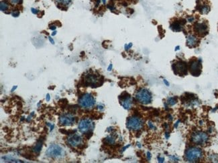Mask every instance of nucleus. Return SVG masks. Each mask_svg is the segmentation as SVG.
Segmentation results:
<instances>
[{
	"label": "nucleus",
	"instance_id": "obj_1",
	"mask_svg": "<svg viewBox=\"0 0 218 163\" xmlns=\"http://www.w3.org/2000/svg\"><path fill=\"white\" fill-rule=\"evenodd\" d=\"M202 151L197 148H190L187 150L185 154L186 159L189 162H196L202 157Z\"/></svg>",
	"mask_w": 218,
	"mask_h": 163
},
{
	"label": "nucleus",
	"instance_id": "obj_2",
	"mask_svg": "<svg viewBox=\"0 0 218 163\" xmlns=\"http://www.w3.org/2000/svg\"><path fill=\"white\" fill-rule=\"evenodd\" d=\"M95 101L93 96L90 94H85L82 96L79 100V106L83 108H91L95 105Z\"/></svg>",
	"mask_w": 218,
	"mask_h": 163
},
{
	"label": "nucleus",
	"instance_id": "obj_3",
	"mask_svg": "<svg viewBox=\"0 0 218 163\" xmlns=\"http://www.w3.org/2000/svg\"><path fill=\"white\" fill-rule=\"evenodd\" d=\"M46 155L51 158H60L64 154L63 149L58 144H52L46 152Z\"/></svg>",
	"mask_w": 218,
	"mask_h": 163
},
{
	"label": "nucleus",
	"instance_id": "obj_4",
	"mask_svg": "<svg viewBox=\"0 0 218 163\" xmlns=\"http://www.w3.org/2000/svg\"><path fill=\"white\" fill-rule=\"evenodd\" d=\"M136 98L140 102L143 104H148L152 100V96L150 92L146 89H141L138 92Z\"/></svg>",
	"mask_w": 218,
	"mask_h": 163
},
{
	"label": "nucleus",
	"instance_id": "obj_5",
	"mask_svg": "<svg viewBox=\"0 0 218 163\" xmlns=\"http://www.w3.org/2000/svg\"><path fill=\"white\" fill-rule=\"evenodd\" d=\"M174 74L178 76H185L187 74V65L183 61H177L172 66Z\"/></svg>",
	"mask_w": 218,
	"mask_h": 163
},
{
	"label": "nucleus",
	"instance_id": "obj_6",
	"mask_svg": "<svg viewBox=\"0 0 218 163\" xmlns=\"http://www.w3.org/2000/svg\"><path fill=\"white\" fill-rule=\"evenodd\" d=\"M127 128L129 130H138L143 126V122L139 117H131L127 121Z\"/></svg>",
	"mask_w": 218,
	"mask_h": 163
},
{
	"label": "nucleus",
	"instance_id": "obj_7",
	"mask_svg": "<svg viewBox=\"0 0 218 163\" xmlns=\"http://www.w3.org/2000/svg\"><path fill=\"white\" fill-rule=\"evenodd\" d=\"M202 66L200 60H192L189 64V70L193 76H198L201 73Z\"/></svg>",
	"mask_w": 218,
	"mask_h": 163
},
{
	"label": "nucleus",
	"instance_id": "obj_8",
	"mask_svg": "<svg viewBox=\"0 0 218 163\" xmlns=\"http://www.w3.org/2000/svg\"><path fill=\"white\" fill-rule=\"evenodd\" d=\"M94 128V124L91 120L83 119L79 124V129L82 133L91 132Z\"/></svg>",
	"mask_w": 218,
	"mask_h": 163
},
{
	"label": "nucleus",
	"instance_id": "obj_9",
	"mask_svg": "<svg viewBox=\"0 0 218 163\" xmlns=\"http://www.w3.org/2000/svg\"><path fill=\"white\" fill-rule=\"evenodd\" d=\"M208 136L206 133L203 132H197L192 136V141L193 143L197 144H203L208 140Z\"/></svg>",
	"mask_w": 218,
	"mask_h": 163
},
{
	"label": "nucleus",
	"instance_id": "obj_10",
	"mask_svg": "<svg viewBox=\"0 0 218 163\" xmlns=\"http://www.w3.org/2000/svg\"><path fill=\"white\" fill-rule=\"evenodd\" d=\"M59 122L61 125L63 126H71L75 124V117L74 116L69 115V114H65L61 116L59 119Z\"/></svg>",
	"mask_w": 218,
	"mask_h": 163
},
{
	"label": "nucleus",
	"instance_id": "obj_11",
	"mask_svg": "<svg viewBox=\"0 0 218 163\" xmlns=\"http://www.w3.org/2000/svg\"><path fill=\"white\" fill-rule=\"evenodd\" d=\"M197 9L201 14H207L210 11V6L207 1L199 0L197 1Z\"/></svg>",
	"mask_w": 218,
	"mask_h": 163
},
{
	"label": "nucleus",
	"instance_id": "obj_12",
	"mask_svg": "<svg viewBox=\"0 0 218 163\" xmlns=\"http://www.w3.org/2000/svg\"><path fill=\"white\" fill-rule=\"evenodd\" d=\"M195 30L196 33L198 34L199 36H204L208 33V26L203 22L197 23L195 26Z\"/></svg>",
	"mask_w": 218,
	"mask_h": 163
},
{
	"label": "nucleus",
	"instance_id": "obj_13",
	"mask_svg": "<svg viewBox=\"0 0 218 163\" xmlns=\"http://www.w3.org/2000/svg\"><path fill=\"white\" fill-rule=\"evenodd\" d=\"M68 143H69L70 145L73 146V147H75V146H79V144H81V142H82V138L81 137V136L79 135V134H73V135L70 136L67 139Z\"/></svg>",
	"mask_w": 218,
	"mask_h": 163
},
{
	"label": "nucleus",
	"instance_id": "obj_14",
	"mask_svg": "<svg viewBox=\"0 0 218 163\" xmlns=\"http://www.w3.org/2000/svg\"><path fill=\"white\" fill-rule=\"evenodd\" d=\"M98 82L97 77L93 74H88L85 77V84L87 86H97Z\"/></svg>",
	"mask_w": 218,
	"mask_h": 163
},
{
	"label": "nucleus",
	"instance_id": "obj_15",
	"mask_svg": "<svg viewBox=\"0 0 218 163\" xmlns=\"http://www.w3.org/2000/svg\"><path fill=\"white\" fill-rule=\"evenodd\" d=\"M198 39L193 35L189 36L187 38V46L189 48H195L198 44Z\"/></svg>",
	"mask_w": 218,
	"mask_h": 163
},
{
	"label": "nucleus",
	"instance_id": "obj_16",
	"mask_svg": "<svg viewBox=\"0 0 218 163\" xmlns=\"http://www.w3.org/2000/svg\"><path fill=\"white\" fill-rule=\"evenodd\" d=\"M122 105L125 110H129L132 106V100L131 98L128 95L127 96L123 98L122 100Z\"/></svg>",
	"mask_w": 218,
	"mask_h": 163
},
{
	"label": "nucleus",
	"instance_id": "obj_17",
	"mask_svg": "<svg viewBox=\"0 0 218 163\" xmlns=\"http://www.w3.org/2000/svg\"><path fill=\"white\" fill-rule=\"evenodd\" d=\"M183 26V24H181V22H173V23L170 25V28H171V30L174 32H180L182 30Z\"/></svg>",
	"mask_w": 218,
	"mask_h": 163
},
{
	"label": "nucleus",
	"instance_id": "obj_18",
	"mask_svg": "<svg viewBox=\"0 0 218 163\" xmlns=\"http://www.w3.org/2000/svg\"><path fill=\"white\" fill-rule=\"evenodd\" d=\"M42 141H38V142H37L36 145L35 146V147L33 148V150H34V152H35V153L36 154H38L40 153V150L41 149H42Z\"/></svg>",
	"mask_w": 218,
	"mask_h": 163
},
{
	"label": "nucleus",
	"instance_id": "obj_19",
	"mask_svg": "<svg viewBox=\"0 0 218 163\" xmlns=\"http://www.w3.org/2000/svg\"><path fill=\"white\" fill-rule=\"evenodd\" d=\"M8 8H9V5H8L7 2L1 1V3H0V9H1V11H5L6 10L8 9Z\"/></svg>",
	"mask_w": 218,
	"mask_h": 163
},
{
	"label": "nucleus",
	"instance_id": "obj_20",
	"mask_svg": "<svg viewBox=\"0 0 218 163\" xmlns=\"http://www.w3.org/2000/svg\"><path fill=\"white\" fill-rule=\"evenodd\" d=\"M176 102H177V100H176V98H174V97L169 98H168V100H167V102L168 104V105L171 106H174V105H175L176 104Z\"/></svg>",
	"mask_w": 218,
	"mask_h": 163
},
{
	"label": "nucleus",
	"instance_id": "obj_21",
	"mask_svg": "<svg viewBox=\"0 0 218 163\" xmlns=\"http://www.w3.org/2000/svg\"><path fill=\"white\" fill-rule=\"evenodd\" d=\"M106 142L110 144H113L115 143V138L112 136H109L106 138Z\"/></svg>",
	"mask_w": 218,
	"mask_h": 163
},
{
	"label": "nucleus",
	"instance_id": "obj_22",
	"mask_svg": "<svg viewBox=\"0 0 218 163\" xmlns=\"http://www.w3.org/2000/svg\"><path fill=\"white\" fill-rule=\"evenodd\" d=\"M58 3L64 5H68L71 2V0H56Z\"/></svg>",
	"mask_w": 218,
	"mask_h": 163
},
{
	"label": "nucleus",
	"instance_id": "obj_23",
	"mask_svg": "<svg viewBox=\"0 0 218 163\" xmlns=\"http://www.w3.org/2000/svg\"><path fill=\"white\" fill-rule=\"evenodd\" d=\"M10 1V3L13 5H19V4H21L22 3V0H8Z\"/></svg>",
	"mask_w": 218,
	"mask_h": 163
},
{
	"label": "nucleus",
	"instance_id": "obj_24",
	"mask_svg": "<svg viewBox=\"0 0 218 163\" xmlns=\"http://www.w3.org/2000/svg\"><path fill=\"white\" fill-rule=\"evenodd\" d=\"M12 16H13V17L17 18L20 15V12L18 11H14L12 13Z\"/></svg>",
	"mask_w": 218,
	"mask_h": 163
},
{
	"label": "nucleus",
	"instance_id": "obj_25",
	"mask_svg": "<svg viewBox=\"0 0 218 163\" xmlns=\"http://www.w3.org/2000/svg\"><path fill=\"white\" fill-rule=\"evenodd\" d=\"M31 11H32V13L36 14V15L39 13V12H40V11H39L38 9H35V8H34V7L31 8Z\"/></svg>",
	"mask_w": 218,
	"mask_h": 163
},
{
	"label": "nucleus",
	"instance_id": "obj_26",
	"mask_svg": "<svg viewBox=\"0 0 218 163\" xmlns=\"http://www.w3.org/2000/svg\"><path fill=\"white\" fill-rule=\"evenodd\" d=\"M148 125H149V128H151V129H155V126H154V124L153 123H152L151 122H148Z\"/></svg>",
	"mask_w": 218,
	"mask_h": 163
},
{
	"label": "nucleus",
	"instance_id": "obj_27",
	"mask_svg": "<svg viewBox=\"0 0 218 163\" xmlns=\"http://www.w3.org/2000/svg\"><path fill=\"white\" fill-rule=\"evenodd\" d=\"M57 28V26L56 25H50L49 26V29L51 30H56Z\"/></svg>",
	"mask_w": 218,
	"mask_h": 163
},
{
	"label": "nucleus",
	"instance_id": "obj_28",
	"mask_svg": "<svg viewBox=\"0 0 218 163\" xmlns=\"http://www.w3.org/2000/svg\"><path fill=\"white\" fill-rule=\"evenodd\" d=\"M131 46H132V43H129V45H126V44H125V50H127L129 48H130Z\"/></svg>",
	"mask_w": 218,
	"mask_h": 163
},
{
	"label": "nucleus",
	"instance_id": "obj_29",
	"mask_svg": "<svg viewBox=\"0 0 218 163\" xmlns=\"http://www.w3.org/2000/svg\"><path fill=\"white\" fill-rule=\"evenodd\" d=\"M97 108L100 111H102V110H104V106H102V105H98L97 106Z\"/></svg>",
	"mask_w": 218,
	"mask_h": 163
},
{
	"label": "nucleus",
	"instance_id": "obj_30",
	"mask_svg": "<svg viewBox=\"0 0 218 163\" xmlns=\"http://www.w3.org/2000/svg\"><path fill=\"white\" fill-rule=\"evenodd\" d=\"M50 100V94H46V102H49Z\"/></svg>",
	"mask_w": 218,
	"mask_h": 163
},
{
	"label": "nucleus",
	"instance_id": "obj_31",
	"mask_svg": "<svg viewBox=\"0 0 218 163\" xmlns=\"http://www.w3.org/2000/svg\"><path fill=\"white\" fill-rule=\"evenodd\" d=\"M147 158H148V160H151V154L149 152H147Z\"/></svg>",
	"mask_w": 218,
	"mask_h": 163
},
{
	"label": "nucleus",
	"instance_id": "obj_32",
	"mask_svg": "<svg viewBox=\"0 0 218 163\" xmlns=\"http://www.w3.org/2000/svg\"><path fill=\"white\" fill-rule=\"evenodd\" d=\"M158 162H163L164 160V158L163 157H162V158L158 157Z\"/></svg>",
	"mask_w": 218,
	"mask_h": 163
},
{
	"label": "nucleus",
	"instance_id": "obj_33",
	"mask_svg": "<svg viewBox=\"0 0 218 163\" xmlns=\"http://www.w3.org/2000/svg\"><path fill=\"white\" fill-rule=\"evenodd\" d=\"M48 39H49V40H50V42L51 44H54V40H53V39H52V38L50 37V36H49V37H48Z\"/></svg>",
	"mask_w": 218,
	"mask_h": 163
},
{
	"label": "nucleus",
	"instance_id": "obj_34",
	"mask_svg": "<svg viewBox=\"0 0 218 163\" xmlns=\"http://www.w3.org/2000/svg\"><path fill=\"white\" fill-rule=\"evenodd\" d=\"M17 88H18L17 86H14L13 88H12V89L11 90V92H14V90H16V89Z\"/></svg>",
	"mask_w": 218,
	"mask_h": 163
},
{
	"label": "nucleus",
	"instance_id": "obj_35",
	"mask_svg": "<svg viewBox=\"0 0 218 163\" xmlns=\"http://www.w3.org/2000/svg\"><path fill=\"white\" fill-rule=\"evenodd\" d=\"M193 20H194V18H192V17H190V18H188V21L189 22H192L193 21Z\"/></svg>",
	"mask_w": 218,
	"mask_h": 163
},
{
	"label": "nucleus",
	"instance_id": "obj_36",
	"mask_svg": "<svg viewBox=\"0 0 218 163\" xmlns=\"http://www.w3.org/2000/svg\"><path fill=\"white\" fill-rule=\"evenodd\" d=\"M112 64H111L110 65V66H109L108 68V71H110V70H112Z\"/></svg>",
	"mask_w": 218,
	"mask_h": 163
},
{
	"label": "nucleus",
	"instance_id": "obj_37",
	"mask_svg": "<svg viewBox=\"0 0 218 163\" xmlns=\"http://www.w3.org/2000/svg\"><path fill=\"white\" fill-rule=\"evenodd\" d=\"M54 124H51V125H50V131H52V130L54 129Z\"/></svg>",
	"mask_w": 218,
	"mask_h": 163
},
{
	"label": "nucleus",
	"instance_id": "obj_38",
	"mask_svg": "<svg viewBox=\"0 0 218 163\" xmlns=\"http://www.w3.org/2000/svg\"><path fill=\"white\" fill-rule=\"evenodd\" d=\"M129 146H130V145H129H129H127V146H125L124 148H122V151H124V150H125V149H126V148H127L128 147H129Z\"/></svg>",
	"mask_w": 218,
	"mask_h": 163
},
{
	"label": "nucleus",
	"instance_id": "obj_39",
	"mask_svg": "<svg viewBox=\"0 0 218 163\" xmlns=\"http://www.w3.org/2000/svg\"><path fill=\"white\" fill-rule=\"evenodd\" d=\"M164 84H166V86H169V83H168L166 80H164Z\"/></svg>",
	"mask_w": 218,
	"mask_h": 163
},
{
	"label": "nucleus",
	"instance_id": "obj_40",
	"mask_svg": "<svg viewBox=\"0 0 218 163\" xmlns=\"http://www.w3.org/2000/svg\"><path fill=\"white\" fill-rule=\"evenodd\" d=\"M57 31H55V30H54V31L52 33V36H54L57 34Z\"/></svg>",
	"mask_w": 218,
	"mask_h": 163
}]
</instances>
